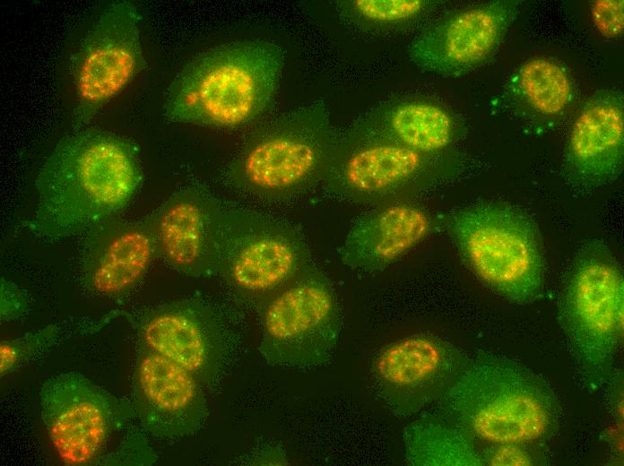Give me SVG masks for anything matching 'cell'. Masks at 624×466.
Masks as SVG:
<instances>
[{
    "instance_id": "cell-1",
    "label": "cell",
    "mask_w": 624,
    "mask_h": 466,
    "mask_svg": "<svg viewBox=\"0 0 624 466\" xmlns=\"http://www.w3.org/2000/svg\"><path fill=\"white\" fill-rule=\"evenodd\" d=\"M143 179L138 146L122 135L82 128L61 138L35 181L31 231L47 241L82 234L117 216Z\"/></svg>"
},
{
    "instance_id": "cell-2",
    "label": "cell",
    "mask_w": 624,
    "mask_h": 466,
    "mask_svg": "<svg viewBox=\"0 0 624 466\" xmlns=\"http://www.w3.org/2000/svg\"><path fill=\"white\" fill-rule=\"evenodd\" d=\"M284 65L273 41L239 40L204 50L169 85L164 116L169 121L234 128L271 106Z\"/></svg>"
},
{
    "instance_id": "cell-3",
    "label": "cell",
    "mask_w": 624,
    "mask_h": 466,
    "mask_svg": "<svg viewBox=\"0 0 624 466\" xmlns=\"http://www.w3.org/2000/svg\"><path fill=\"white\" fill-rule=\"evenodd\" d=\"M438 402L443 416L489 444L542 441L553 433L559 415L557 396L541 375L486 352L470 358Z\"/></svg>"
},
{
    "instance_id": "cell-4",
    "label": "cell",
    "mask_w": 624,
    "mask_h": 466,
    "mask_svg": "<svg viewBox=\"0 0 624 466\" xmlns=\"http://www.w3.org/2000/svg\"><path fill=\"white\" fill-rule=\"evenodd\" d=\"M337 134L321 100L282 114L249 134L226 179L266 201L299 196L322 184Z\"/></svg>"
},
{
    "instance_id": "cell-5",
    "label": "cell",
    "mask_w": 624,
    "mask_h": 466,
    "mask_svg": "<svg viewBox=\"0 0 624 466\" xmlns=\"http://www.w3.org/2000/svg\"><path fill=\"white\" fill-rule=\"evenodd\" d=\"M442 225L464 263L491 290L520 304L541 296L542 245L536 224L524 211L482 202L446 214Z\"/></svg>"
},
{
    "instance_id": "cell-6",
    "label": "cell",
    "mask_w": 624,
    "mask_h": 466,
    "mask_svg": "<svg viewBox=\"0 0 624 466\" xmlns=\"http://www.w3.org/2000/svg\"><path fill=\"white\" fill-rule=\"evenodd\" d=\"M624 279L609 247L588 241L567 275L559 322L584 382L598 388L611 377L623 339Z\"/></svg>"
},
{
    "instance_id": "cell-7",
    "label": "cell",
    "mask_w": 624,
    "mask_h": 466,
    "mask_svg": "<svg viewBox=\"0 0 624 466\" xmlns=\"http://www.w3.org/2000/svg\"><path fill=\"white\" fill-rule=\"evenodd\" d=\"M214 255L216 276L258 305L310 263L295 225L223 202L215 217Z\"/></svg>"
},
{
    "instance_id": "cell-8",
    "label": "cell",
    "mask_w": 624,
    "mask_h": 466,
    "mask_svg": "<svg viewBox=\"0 0 624 466\" xmlns=\"http://www.w3.org/2000/svg\"><path fill=\"white\" fill-rule=\"evenodd\" d=\"M438 156L351 125L337 134L321 185L353 204L411 203L438 176Z\"/></svg>"
},
{
    "instance_id": "cell-9",
    "label": "cell",
    "mask_w": 624,
    "mask_h": 466,
    "mask_svg": "<svg viewBox=\"0 0 624 466\" xmlns=\"http://www.w3.org/2000/svg\"><path fill=\"white\" fill-rule=\"evenodd\" d=\"M259 351L274 366L312 368L333 357L341 314L328 277L311 263L262 304Z\"/></svg>"
},
{
    "instance_id": "cell-10",
    "label": "cell",
    "mask_w": 624,
    "mask_h": 466,
    "mask_svg": "<svg viewBox=\"0 0 624 466\" xmlns=\"http://www.w3.org/2000/svg\"><path fill=\"white\" fill-rule=\"evenodd\" d=\"M141 19L134 3L113 2L77 43L67 67L74 130L84 128L144 68Z\"/></svg>"
},
{
    "instance_id": "cell-11",
    "label": "cell",
    "mask_w": 624,
    "mask_h": 466,
    "mask_svg": "<svg viewBox=\"0 0 624 466\" xmlns=\"http://www.w3.org/2000/svg\"><path fill=\"white\" fill-rule=\"evenodd\" d=\"M39 395L48 435L68 465L97 463L112 435L135 419L131 401L76 372L46 379Z\"/></svg>"
},
{
    "instance_id": "cell-12",
    "label": "cell",
    "mask_w": 624,
    "mask_h": 466,
    "mask_svg": "<svg viewBox=\"0 0 624 466\" xmlns=\"http://www.w3.org/2000/svg\"><path fill=\"white\" fill-rule=\"evenodd\" d=\"M470 358L432 334L404 337L376 355L371 366L374 390L394 416L412 417L441 400Z\"/></svg>"
},
{
    "instance_id": "cell-13",
    "label": "cell",
    "mask_w": 624,
    "mask_h": 466,
    "mask_svg": "<svg viewBox=\"0 0 624 466\" xmlns=\"http://www.w3.org/2000/svg\"><path fill=\"white\" fill-rule=\"evenodd\" d=\"M520 5L516 0H496L456 11L417 34L408 46L409 58L434 74H466L498 52Z\"/></svg>"
},
{
    "instance_id": "cell-14",
    "label": "cell",
    "mask_w": 624,
    "mask_h": 466,
    "mask_svg": "<svg viewBox=\"0 0 624 466\" xmlns=\"http://www.w3.org/2000/svg\"><path fill=\"white\" fill-rule=\"evenodd\" d=\"M141 346L179 365L202 384H211L223 367L227 333L219 315L195 298L168 301L143 310L134 319Z\"/></svg>"
},
{
    "instance_id": "cell-15",
    "label": "cell",
    "mask_w": 624,
    "mask_h": 466,
    "mask_svg": "<svg viewBox=\"0 0 624 466\" xmlns=\"http://www.w3.org/2000/svg\"><path fill=\"white\" fill-rule=\"evenodd\" d=\"M132 381V406L142 428L163 440L190 436L208 417L203 384L187 370L141 346Z\"/></svg>"
},
{
    "instance_id": "cell-16",
    "label": "cell",
    "mask_w": 624,
    "mask_h": 466,
    "mask_svg": "<svg viewBox=\"0 0 624 466\" xmlns=\"http://www.w3.org/2000/svg\"><path fill=\"white\" fill-rule=\"evenodd\" d=\"M222 201L199 186H186L148 214L155 255L178 273L216 276L214 223Z\"/></svg>"
},
{
    "instance_id": "cell-17",
    "label": "cell",
    "mask_w": 624,
    "mask_h": 466,
    "mask_svg": "<svg viewBox=\"0 0 624 466\" xmlns=\"http://www.w3.org/2000/svg\"><path fill=\"white\" fill-rule=\"evenodd\" d=\"M154 256L148 216L135 220L112 217L81 234V281L99 296L123 294L141 281Z\"/></svg>"
},
{
    "instance_id": "cell-18",
    "label": "cell",
    "mask_w": 624,
    "mask_h": 466,
    "mask_svg": "<svg viewBox=\"0 0 624 466\" xmlns=\"http://www.w3.org/2000/svg\"><path fill=\"white\" fill-rule=\"evenodd\" d=\"M621 91L602 89L583 106L567 142L564 176L571 186L594 190L614 182L624 161Z\"/></svg>"
},
{
    "instance_id": "cell-19",
    "label": "cell",
    "mask_w": 624,
    "mask_h": 466,
    "mask_svg": "<svg viewBox=\"0 0 624 466\" xmlns=\"http://www.w3.org/2000/svg\"><path fill=\"white\" fill-rule=\"evenodd\" d=\"M431 226L429 215L412 203L373 207L352 223L341 260L359 272H381L422 241Z\"/></svg>"
},
{
    "instance_id": "cell-20",
    "label": "cell",
    "mask_w": 624,
    "mask_h": 466,
    "mask_svg": "<svg viewBox=\"0 0 624 466\" xmlns=\"http://www.w3.org/2000/svg\"><path fill=\"white\" fill-rule=\"evenodd\" d=\"M351 125L429 155L446 151L455 135L454 119L444 108L409 98L383 101Z\"/></svg>"
},
{
    "instance_id": "cell-21",
    "label": "cell",
    "mask_w": 624,
    "mask_h": 466,
    "mask_svg": "<svg viewBox=\"0 0 624 466\" xmlns=\"http://www.w3.org/2000/svg\"><path fill=\"white\" fill-rule=\"evenodd\" d=\"M403 443L409 465H484L475 441L442 414L423 415L409 423Z\"/></svg>"
},
{
    "instance_id": "cell-22",
    "label": "cell",
    "mask_w": 624,
    "mask_h": 466,
    "mask_svg": "<svg viewBox=\"0 0 624 466\" xmlns=\"http://www.w3.org/2000/svg\"><path fill=\"white\" fill-rule=\"evenodd\" d=\"M507 92L523 108L544 116L560 114L573 98L565 69L545 58H534L521 65L511 76Z\"/></svg>"
},
{
    "instance_id": "cell-23",
    "label": "cell",
    "mask_w": 624,
    "mask_h": 466,
    "mask_svg": "<svg viewBox=\"0 0 624 466\" xmlns=\"http://www.w3.org/2000/svg\"><path fill=\"white\" fill-rule=\"evenodd\" d=\"M437 5L427 0H341L335 9L342 21L367 31H397L423 19Z\"/></svg>"
},
{
    "instance_id": "cell-24",
    "label": "cell",
    "mask_w": 624,
    "mask_h": 466,
    "mask_svg": "<svg viewBox=\"0 0 624 466\" xmlns=\"http://www.w3.org/2000/svg\"><path fill=\"white\" fill-rule=\"evenodd\" d=\"M73 325L60 323L26 333L17 339L3 341L0 346L1 375H4L50 348L62 336L71 332Z\"/></svg>"
},
{
    "instance_id": "cell-25",
    "label": "cell",
    "mask_w": 624,
    "mask_h": 466,
    "mask_svg": "<svg viewBox=\"0 0 624 466\" xmlns=\"http://www.w3.org/2000/svg\"><path fill=\"white\" fill-rule=\"evenodd\" d=\"M156 455L148 441L139 432L129 433L118 449L101 457L97 463L102 465H152Z\"/></svg>"
},
{
    "instance_id": "cell-26",
    "label": "cell",
    "mask_w": 624,
    "mask_h": 466,
    "mask_svg": "<svg viewBox=\"0 0 624 466\" xmlns=\"http://www.w3.org/2000/svg\"><path fill=\"white\" fill-rule=\"evenodd\" d=\"M623 0H598L593 3L591 15L598 31L606 38L623 33Z\"/></svg>"
},
{
    "instance_id": "cell-27",
    "label": "cell",
    "mask_w": 624,
    "mask_h": 466,
    "mask_svg": "<svg viewBox=\"0 0 624 466\" xmlns=\"http://www.w3.org/2000/svg\"><path fill=\"white\" fill-rule=\"evenodd\" d=\"M526 444H495L480 451L484 465H533V455L525 449Z\"/></svg>"
},
{
    "instance_id": "cell-28",
    "label": "cell",
    "mask_w": 624,
    "mask_h": 466,
    "mask_svg": "<svg viewBox=\"0 0 624 466\" xmlns=\"http://www.w3.org/2000/svg\"><path fill=\"white\" fill-rule=\"evenodd\" d=\"M27 297L11 280L1 279V321L9 322L21 317L27 310Z\"/></svg>"
}]
</instances>
